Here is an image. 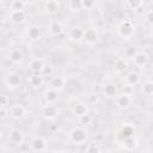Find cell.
I'll return each instance as SVG.
<instances>
[{
  "label": "cell",
  "instance_id": "8992f818",
  "mask_svg": "<svg viewBox=\"0 0 153 153\" xmlns=\"http://www.w3.org/2000/svg\"><path fill=\"white\" fill-rule=\"evenodd\" d=\"M82 39H84L87 44H90V45L96 44L97 41H98V31H97L94 27H90V29L84 30Z\"/></svg>",
  "mask_w": 153,
  "mask_h": 153
},
{
  "label": "cell",
  "instance_id": "ba28073f",
  "mask_svg": "<svg viewBox=\"0 0 153 153\" xmlns=\"http://www.w3.org/2000/svg\"><path fill=\"white\" fill-rule=\"evenodd\" d=\"M10 116L13 120H22V118H24L26 116V109L20 104H16V105L11 106Z\"/></svg>",
  "mask_w": 153,
  "mask_h": 153
},
{
  "label": "cell",
  "instance_id": "d6986e66",
  "mask_svg": "<svg viewBox=\"0 0 153 153\" xmlns=\"http://www.w3.org/2000/svg\"><path fill=\"white\" fill-rule=\"evenodd\" d=\"M23 59H24V55H23L22 50L14 48V49H12V50L10 51V60H11L12 63H14V65H19V63H22Z\"/></svg>",
  "mask_w": 153,
  "mask_h": 153
},
{
  "label": "cell",
  "instance_id": "2e32d148",
  "mask_svg": "<svg viewBox=\"0 0 153 153\" xmlns=\"http://www.w3.org/2000/svg\"><path fill=\"white\" fill-rule=\"evenodd\" d=\"M29 84L30 86H32L33 88H38L44 84V76L41 73H33L30 78H29Z\"/></svg>",
  "mask_w": 153,
  "mask_h": 153
},
{
  "label": "cell",
  "instance_id": "e575fe53",
  "mask_svg": "<svg viewBox=\"0 0 153 153\" xmlns=\"http://www.w3.org/2000/svg\"><path fill=\"white\" fill-rule=\"evenodd\" d=\"M18 147H19V152H29V151H32L31 149V145L25 143V142H22Z\"/></svg>",
  "mask_w": 153,
  "mask_h": 153
},
{
  "label": "cell",
  "instance_id": "603a6c76",
  "mask_svg": "<svg viewBox=\"0 0 153 153\" xmlns=\"http://www.w3.org/2000/svg\"><path fill=\"white\" fill-rule=\"evenodd\" d=\"M128 68V62L124 57H118L115 61V71L117 73H123Z\"/></svg>",
  "mask_w": 153,
  "mask_h": 153
},
{
  "label": "cell",
  "instance_id": "6da1fadb",
  "mask_svg": "<svg viewBox=\"0 0 153 153\" xmlns=\"http://www.w3.org/2000/svg\"><path fill=\"white\" fill-rule=\"evenodd\" d=\"M68 139L74 145H84L87 141V131L82 127H74L69 130Z\"/></svg>",
  "mask_w": 153,
  "mask_h": 153
},
{
  "label": "cell",
  "instance_id": "4316f807",
  "mask_svg": "<svg viewBox=\"0 0 153 153\" xmlns=\"http://www.w3.org/2000/svg\"><path fill=\"white\" fill-rule=\"evenodd\" d=\"M68 8L72 11V12H78L82 8L81 6V0H69L68 2Z\"/></svg>",
  "mask_w": 153,
  "mask_h": 153
},
{
  "label": "cell",
  "instance_id": "836d02e7",
  "mask_svg": "<svg viewBox=\"0 0 153 153\" xmlns=\"http://www.w3.org/2000/svg\"><path fill=\"white\" fill-rule=\"evenodd\" d=\"M0 105L2 108H6L10 105V97L6 94H0Z\"/></svg>",
  "mask_w": 153,
  "mask_h": 153
},
{
  "label": "cell",
  "instance_id": "7a4b0ae2",
  "mask_svg": "<svg viewBox=\"0 0 153 153\" xmlns=\"http://www.w3.org/2000/svg\"><path fill=\"white\" fill-rule=\"evenodd\" d=\"M134 31H135V26H134V24H133L130 20H124V22H122V23L118 25V29H117L118 35H120L122 38H124V39L130 38V37L133 36Z\"/></svg>",
  "mask_w": 153,
  "mask_h": 153
},
{
  "label": "cell",
  "instance_id": "1f68e13d",
  "mask_svg": "<svg viewBox=\"0 0 153 153\" xmlns=\"http://www.w3.org/2000/svg\"><path fill=\"white\" fill-rule=\"evenodd\" d=\"M97 1L96 0H81V6L85 10H92L96 7Z\"/></svg>",
  "mask_w": 153,
  "mask_h": 153
},
{
  "label": "cell",
  "instance_id": "ac0fdd59",
  "mask_svg": "<svg viewBox=\"0 0 153 153\" xmlns=\"http://www.w3.org/2000/svg\"><path fill=\"white\" fill-rule=\"evenodd\" d=\"M44 60L43 59H39V57H36V59H32L29 63V68L33 72V73H41L42 71V67L44 66Z\"/></svg>",
  "mask_w": 153,
  "mask_h": 153
},
{
  "label": "cell",
  "instance_id": "f1b7e54d",
  "mask_svg": "<svg viewBox=\"0 0 153 153\" xmlns=\"http://www.w3.org/2000/svg\"><path fill=\"white\" fill-rule=\"evenodd\" d=\"M142 92L146 96H151L153 93V82H152V80H147L146 81V84L142 87Z\"/></svg>",
  "mask_w": 153,
  "mask_h": 153
},
{
  "label": "cell",
  "instance_id": "7402d4cb",
  "mask_svg": "<svg viewBox=\"0 0 153 153\" xmlns=\"http://www.w3.org/2000/svg\"><path fill=\"white\" fill-rule=\"evenodd\" d=\"M88 112V108L85 103H76L74 106H73V114L75 117H79L84 114H87Z\"/></svg>",
  "mask_w": 153,
  "mask_h": 153
},
{
  "label": "cell",
  "instance_id": "9c48e42d",
  "mask_svg": "<svg viewBox=\"0 0 153 153\" xmlns=\"http://www.w3.org/2000/svg\"><path fill=\"white\" fill-rule=\"evenodd\" d=\"M148 59H149V57H148V54H147V53L137 51V53L134 55V57H133L131 60H133L134 66H136V67H139V68H142V67H145V66L147 65Z\"/></svg>",
  "mask_w": 153,
  "mask_h": 153
},
{
  "label": "cell",
  "instance_id": "8fae6325",
  "mask_svg": "<svg viewBox=\"0 0 153 153\" xmlns=\"http://www.w3.org/2000/svg\"><path fill=\"white\" fill-rule=\"evenodd\" d=\"M43 98L45 100V104H56V102L59 100V91L49 87L44 91Z\"/></svg>",
  "mask_w": 153,
  "mask_h": 153
},
{
  "label": "cell",
  "instance_id": "7c38bea8",
  "mask_svg": "<svg viewBox=\"0 0 153 153\" xmlns=\"http://www.w3.org/2000/svg\"><path fill=\"white\" fill-rule=\"evenodd\" d=\"M8 140H10L11 143L19 146L22 142H24V134H23V131H22L20 129L14 128V129H12V130L10 131Z\"/></svg>",
  "mask_w": 153,
  "mask_h": 153
},
{
  "label": "cell",
  "instance_id": "f546056e",
  "mask_svg": "<svg viewBox=\"0 0 153 153\" xmlns=\"http://www.w3.org/2000/svg\"><path fill=\"white\" fill-rule=\"evenodd\" d=\"M78 121H79V123H80L81 126H87V124H90V123L92 122V117H91V115H88V112H87V114H84V115L79 116V117H78Z\"/></svg>",
  "mask_w": 153,
  "mask_h": 153
},
{
  "label": "cell",
  "instance_id": "d590c367",
  "mask_svg": "<svg viewBox=\"0 0 153 153\" xmlns=\"http://www.w3.org/2000/svg\"><path fill=\"white\" fill-rule=\"evenodd\" d=\"M86 152H88V153H91V152H100V148L96 143H90L86 147Z\"/></svg>",
  "mask_w": 153,
  "mask_h": 153
},
{
  "label": "cell",
  "instance_id": "4dcf8cb0",
  "mask_svg": "<svg viewBox=\"0 0 153 153\" xmlns=\"http://www.w3.org/2000/svg\"><path fill=\"white\" fill-rule=\"evenodd\" d=\"M134 135V128L130 124H124V127L122 128V136L123 137H128Z\"/></svg>",
  "mask_w": 153,
  "mask_h": 153
},
{
  "label": "cell",
  "instance_id": "d4e9b609",
  "mask_svg": "<svg viewBox=\"0 0 153 153\" xmlns=\"http://www.w3.org/2000/svg\"><path fill=\"white\" fill-rule=\"evenodd\" d=\"M27 36L32 41H37L41 38V30L37 27V26H31L29 30H27Z\"/></svg>",
  "mask_w": 153,
  "mask_h": 153
},
{
  "label": "cell",
  "instance_id": "52a82bcc",
  "mask_svg": "<svg viewBox=\"0 0 153 153\" xmlns=\"http://www.w3.org/2000/svg\"><path fill=\"white\" fill-rule=\"evenodd\" d=\"M5 84L8 88L14 90L20 85V76L16 72H10L5 78Z\"/></svg>",
  "mask_w": 153,
  "mask_h": 153
},
{
  "label": "cell",
  "instance_id": "484cf974",
  "mask_svg": "<svg viewBox=\"0 0 153 153\" xmlns=\"http://www.w3.org/2000/svg\"><path fill=\"white\" fill-rule=\"evenodd\" d=\"M41 74L43 76H53L54 74V67L51 63H44V66L42 67V71H41Z\"/></svg>",
  "mask_w": 153,
  "mask_h": 153
},
{
  "label": "cell",
  "instance_id": "ab89813d",
  "mask_svg": "<svg viewBox=\"0 0 153 153\" xmlns=\"http://www.w3.org/2000/svg\"><path fill=\"white\" fill-rule=\"evenodd\" d=\"M2 109H4V108H2V106H1V105H0V112H1V111H2Z\"/></svg>",
  "mask_w": 153,
  "mask_h": 153
},
{
  "label": "cell",
  "instance_id": "cb8c5ba5",
  "mask_svg": "<svg viewBox=\"0 0 153 153\" xmlns=\"http://www.w3.org/2000/svg\"><path fill=\"white\" fill-rule=\"evenodd\" d=\"M82 35H84V29H82L81 26H74V27L71 30V32H69L71 38L74 39V41H80V39H82Z\"/></svg>",
  "mask_w": 153,
  "mask_h": 153
},
{
  "label": "cell",
  "instance_id": "3957f363",
  "mask_svg": "<svg viewBox=\"0 0 153 153\" xmlns=\"http://www.w3.org/2000/svg\"><path fill=\"white\" fill-rule=\"evenodd\" d=\"M42 115L48 121H54L59 116V109L55 104H45L42 109Z\"/></svg>",
  "mask_w": 153,
  "mask_h": 153
},
{
  "label": "cell",
  "instance_id": "74e56055",
  "mask_svg": "<svg viewBox=\"0 0 153 153\" xmlns=\"http://www.w3.org/2000/svg\"><path fill=\"white\" fill-rule=\"evenodd\" d=\"M152 16H153V12L149 10V11H147L146 13H145V18H146V22L151 25L152 24Z\"/></svg>",
  "mask_w": 153,
  "mask_h": 153
},
{
  "label": "cell",
  "instance_id": "60d3db41",
  "mask_svg": "<svg viewBox=\"0 0 153 153\" xmlns=\"http://www.w3.org/2000/svg\"><path fill=\"white\" fill-rule=\"evenodd\" d=\"M1 136H2V133H1V130H0V139H1Z\"/></svg>",
  "mask_w": 153,
  "mask_h": 153
},
{
  "label": "cell",
  "instance_id": "e0dca14e",
  "mask_svg": "<svg viewBox=\"0 0 153 153\" xmlns=\"http://www.w3.org/2000/svg\"><path fill=\"white\" fill-rule=\"evenodd\" d=\"M123 148L126 151H134L137 147V139L134 137V135L128 136V137H123V143H122Z\"/></svg>",
  "mask_w": 153,
  "mask_h": 153
},
{
  "label": "cell",
  "instance_id": "30bf717a",
  "mask_svg": "<svg viewBox=\"0 0 153 153\" xmlns=\"http://www.w3.org/2000/svg\"><path fill=\"white\" fill-rule=\"evenodd\" d=\"M25 18H26V13L24 10H11L10 11V19L14 24L24 23Z\"/></svg>",
  "mask_w": 153,
  "mask_h": 153
},
{
  "label": "cell",
  "instance_id": "44dd1931",
  "mask_svg": "<svg viewBox=\"0 0 153 153\" xmlns=\"http://www.w3.org/2000/svg\"><path fill=\"white\" fill-rule=\"evenodd\" d=\"M139 82H140V75H139V73H136V72H129L127 74V76H126V84L127 85L134 87Z\"/></svg>",
  "mask_w": 153,
  "mask_h": 153
},
{
  "label": "cell",
  "instance_id": "4fadbf2b",
  "mask_svg": "<svg viewBox=\"0 0 153 153\" xmlns=\"http://www.w3.org/2000/svg\"><path fill=\"white\" fill-rule=\"evenodd\" d=\"M60 7H61V4L59 0H47L44 4V10L50 16L56 14L60 11Z\"/></svg>",
  "mask_w": 153,
  "mask_h": 153
},
{
  "label": "cell",
  "instance_id": "ffe728a7",
  "mask_svg": "<svg viewBox=\"0 0 153 153\" xmlns=\"http://www.w3.org/2000/svg\"><path fill=\"white\" fill-rule=\"evenodd\" d=\"M103 93L105 97L108 98H111V97H115L117 94V88H116V85L114 82H108L104 85L103 87Z\"/></svg>",
  "mask_w": 153,
  "mask_h": 153
},
{
  "label": "cell",
  "instance_id": "9a60e30c",
  "mask_svg": "<svg viewBox=\"0 0 153 153\" xmlns=\"http://www.w3.org/2000/svg\"><path fill=\"white\" fill-rule=\"evenodd\" d=\"M66 79L63 78V76H53L51 78V80H50V87L51 88H54V90H56V91H62L63 88H65V86H66Z\"/></svg>",
  "mask_w": 153,
  "mask_h": 153
},
{
  "label": "cell",
  "instance_id": "5b68a950",
  "mask_svg": "<svg viewBox=\"0 0 153 153\" xmlns=\"http://www.w3.org/2000/svg\"><path fill=\"white\" fill-rule=\"evenodd\" d=\"M30 145H31L32 152H44L47 149V140L41 135L35 136Z\"/></svg>",
  "mask_w": 153,
  "mask_h": 153
},
{
  "label": "cell",
  "instance_id": "d6a6232c",
  "mask_svg": "<svg viewBox=\"0 0 153 153\" xmlns=\"http://www.w3.org/2000/svg\"><path fill=\"white\" fill-rule=\"evenodd\" d=\"M25 1L23 0H13L11 2V10H24Z\"/></svg>",
  "mask_w": 153,
  "mask_h": 153
},
{
  "label": "cell",
  "instance_id": "f35d334b",
  "mask_svg": "<svg viewBox=\"0 0 153 153\" xmlns=\"http://www.w3.org/2000/svg\"><path fill=\"white\" fill-rule=\"evenodd\" d=\"M36 1H37V0H25V4H30V5H31V4H35Z\"/></svg>",
  "mask_w": 153,
  "mask_h": 153
},
{
  "label": "cell",
  "instance_id": "277c9868",
  "mask_svg": "<svg viewBox=\"0 0 153 153\" xmlns=\"http://www.w3.org/2000/svg\"><path fill=\"white\" fill-rule=\"evenodd\" d=\"M133 102V97L131 94L127 93V92H123L121 94H116V105L118 109H127Z\"/></svg>",
  "mask_w": 153,
  "mask_h": 153
},
{
  "label": "cell",
  "instance_id": "8d00e7d4",
  "mask_svg": "<svg viewBox=\"0 0 153 153\" xmlns=\"http://www.w3.org/2000/svg\"><path fill=\"white\" fill-rule=\"evenodd\" d=\"M141 4H142L141 0H129V5H130V7L134 8V10L139 8V7L141 6Z\"/></svg>",
  "mask_w": 153,
  "mask_h": 153
},
{
  "label": "cell",
  "instance_id": "5bb4252c",
  "mask_svg": "<svg viewBox=\"0 0 153 153\" xmlns=\"http://www.w3.org/2000/svg\"><path fill=\"white\" fill-rule=\"evenodd\" d=\"M65 31V27H63V24L59 20H54L53 23H50L49 25V33L51 36H60L62 35Z\"/></svg>",
  "mask_w": 153,
  "mask_h": 153
},
{
  "label": "cell",
  "instance_id": "83f0119b",
  "mask_svg": "<svg viewBox=\"0 0 153 153\" xmlns=\"http://www.w3.org/2000/svg\"><path fill=\"white\" fill-rule=\"evenodd\" d=\"M137 51H139V50H137L136 47H134V45H128V47L124 49V56L128 57V59H133L134 55H135Z\"/></svg>",
  "mask_w": 153,
  "mask_h": 153
}]
</instances>
